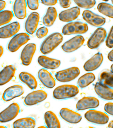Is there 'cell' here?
I'll list each match as a JSON object with an SVG mask.
<instances>
[{
    "instance_id": "11",
    "label": "cell",
    "mask_w": 113,
    "mask_h": 128,
    "mask_svg": "<svg viewBox=\"0 0 113 128\" xmlns=\"http://www.w3.org/2000/svg\"><path fill=\"white\" fill-rule=\"evenodd\" d=\"M83 20L93 26H102L105 24L106 20L105 18L94 14L89 10H85L82 14Z\"/></svg>"
},
{
    "instance_id": "2",
    "label": "cell",
    "mask_w": 113,
    "mask_h": 128,
    "mask_svg": "<svg viewBox=\"0 0 113 128\" xmlns=\"http://www.w3.org/2000/svg\"><path fill=\"white\" fill-rule=\"evenodd\" d=\"M79 90L75 85L65 84L57 87L53 91V98L57 100L73 98L78 94Z\"/></svg>"
},
{
    "instance_id": "47",
    "label": "cell",
    "mask_w": 113,
    "mask_h": 128,
    "mask_svg": "<svg viewBox=\"0 0 113 128\" xmlns=\"http://www.w3.org/2000/svg\"><path fill=\"white\" fill-rule=\"evenodd\" d=\"M0 128H5L6 127H4V126H1L0 127Z\"/></svg>"
},
{
    "instance_id": "34",
    "label": "cell",
    "mask_w": 113,
    "mask_h": 128,
    "mask_svg": "<svg viewBox=\"0 0 113 128\" xmlns=\"http://www.w3.org/2000/svg\"><path fill=\"white\" fill-rule=\"evenodd\" d=\"M48 28L46 27H42L37 30L36 35L38 38L42 39L46 37L48 34Z\"/></svg>"
},
{
    "instance_id": "5",
    "label": "cell",
    "mask_w": 113,
    "mask_h": 128,
    "mask_svg": "<svg viewBox=\"0 0 113 128\" xmlns=\"http://www.w3.org/2000/svg\"><path fill=\"white\" fill-rule=\"evenodd\" d=\"M30 40V36L27 33L17 34L10 41L8 45V50L11 52H15Z\"/></svg>"
},
{
    "instance_id": "8",
    "label": "cell",
    "mask_w": 113,
    "mask_h": 128,
    "mask_svg": "<svg viewBox=\"0 0 113 128\" xmlns=\"http://www.w3.org/2000/svg\"><path fill=\"white\" fill-rule=\"evenodd\" d=\"M20 112L19 105L13 103L2 112L0 114V122L1 123L8 122L15 118Z\"/></svg>"
},
{
    "instance_id": "22",
    "label": "cell",
    "mask_w": 113,
    "mask_h": 128,
    "mask_svg": "<svg viewBox=\"0 0 113 128\" xmlns=\"http://www.w3.org/2000/svg\"><path fill=\"white\" fill-rule=\"evenodd\" d=\"M38 62L42 68L47 70H55L61 64V62L59 60L44 56H39L38 59Z\"/></svg>"
},
{
    "instance_id": "30",
    "label": "cell",
    "mask_w": 113,
    "mask_h": 128,
    "mask_svg": "<svg viewBox=\"0 0 113 128\" xmlns=\"http://www.w3.org/2000/svg\"><path fill=\"white\" fill-rule=\"evenodd\" d=\"M97 9L101 14L113 18V6L112 5L106 3H100L98 5Z\"/></svg>"
},
{
    "instance_id": "25",
    "label": "cell",
    "mask_w": 113,
    "mask_h": 128,
    "mask_svg": "<svg viewBox=\"0 0 113 128\" xmlns=\"http://www.w3.org/2000/svg\"><path fill=\"white\" fill-rule=\"evenodd\" d=\"M19 78L21 82L25 84L31 90L37 88L38 83L36 79L31 74L26 72H22L19 74Z\"/></svg>"
},
{
    "instance_id": "31",
    "label": "cell",
    "mask_w": 113,
    "mask_h": 128,
    "mask_svg": "<svg viewBox=\"0 0 113 128\" xmlns=\"http://www.w3.org/2000/svg\"><path fill=\"white\" fill-rule=\"evenodd\" d=\"M99 82L113 88V74L107 72H102L100 75Z\"/></svg>"
},
{
    "instance_id": "27",
    "label": "cell",
    "mask_w": 113,
    "mask_h": 128,
    "mask_svg": "<svg viewBox=\"0 0 113 128\" xmlns=\"http://www.w3.org/2000/svg\"><path fill=\"white\" fill-rule=\"evenodd\" d=\"M57 16V12L56 8L54 7H49L42 19L43 25L46 27H51L55 22Z\"/></svg>"
},
{
    "instance_id": "29",
    "label": "cell",
    "mask_w": 113,
    "mask_h": 128,
    "mask_svg": "<svg viewBox=\"0 0 113 128\" xmlns=\"http://www.w3.org/2000/svg\"><path fill=\"white\" fill-rule=\"evenodd\" d=\"M96 76L92 72L85 74L78 79L77 84L79 88H84L88 86L95 81Z\"/></svg>"
},
{
    "instance_id": "9",
    "label": "cell",
    "mask_w": 113,
    "mask_h": 128,
    "mask_svg": "<svg viewBox=\"0 0 113 128\" xmlns=\"http://www.w3.org/2000/svg\"><path fill=\"white\" fill-rule=\"evenodd\" d=\"M47 96V93L43 90L33 91L26 96L24 102L26 106H33L45 100Z\"/></svg>"
},
{
    "instance_id": "18",
    "label": "cell",
    "mask_w": 113,
    "mask_h": 128,
    "mask_svg": "<svg viewBox=\"0 0 113 128\" xmlns=\"http://www.w3.org/2000/svg\"><path fill=\"white\" fill-rule=\"evenodd\" d=\"M94 90L96 94L103 100H113V90L112 88L99 82L95 84Z\"/></svg>"
},
{
    "instance_id": "43",
    "label": "cell",
    "mask_w": 113,
    "mask_h": 128,
    "mask_svg": "<svg viewBox=\"0 0 113 128\" xmlns=\"http://www.w3.org/2000/svg\"><path fill=\"white\" fill-rule=\"evenodd\" d=\"M108 127L110 128H113V120L109 122V124H108Z\"/></svg>"
},
{
    "instance_id": "46",
    "label": "cell",
    "mask_w": 113,
    "mask_h": 128,
    "mask_svg": "<svg viewBox=\"0 0 113 128\" xmlns=\"http://www.w3.org/2000/svg\"><path fill=\"white\" fill-rule=\"evenodd\" d=\"M46 128V127H45V126H40V127H39V128Z\"/></svg>"
},
{
    "instance_id": "35",
    "label": "cell",
    "mask_w": 113,
    "mask_h": 128,
    "mask_svg": "<svg viewBox=\"0 0 113 128\" xmlns=\"http://www.w3.org/2000/svg\"><path fill=\"white\" fill-rule=\"evenodd\" d=\"M26 2L28 7L31 10H36L39 8V0H26Z\"/></svg>"
},
{
    "instance_id": "6",
    "label": "cell",
    "mask_w": 113,
    "mask_h": 128,
    "mask_svg": "<svg viewBox=\"0 0 113 128\" xmlns=\"http://www.w3.org/2000/svg\"><path fill=\"white\" fill-rule=\"evenodd\" d=\"M84 116L88 122L98 125L106 124L109 120V116L106 113L95 110L87 111Z\"/></svg>"
},
{
    "instance_id": "24",
    "label": "cell",
    "mask_w": 113,
    "mask_h": 128,
    "mask_svg": "<svg viewBox=\"0 0 113 128\" xmlns=\"http://www.w3.org/2000/svg\"><path fill=\"white\" fill-rule=\"evenodd\" d=\"M16 68L12 65L5 67L0 74V85L3 86L10 82L14 77Z\"/></svg>"
},
{
    "instance_id": "26",
    "label": "cell",
    "mask_w": 113,
    "mask_h": 128,
    "mask_svg": "<svg viewBox=\"0 0 113 128\" xmlns=\"http://www.w3.org/2000/svg\"><path fill=\"white\" fill-rule=\"evenodd\" d=\"M44 120L47 128H60L61 124L56 114L51 111H48L44 115Z\"/></svg>"
},
{
    "instance_id": "42",
    "label": "cell",
    "mask_w": 113,
    "mask_h": 128,
    "mask_svg": "<svg viewBox=\"0 0 113 128\" xmlns=\"http://www.w3.org/2000/svg\"><path fill=\"white\" fill-rule=\"evenodd\" d=\"M0 58H1L2 56H3L4 52V48L2 46H0Z\"/></svg>"
},
{
    "instance_id": "32",
    "label": "cell",
    "mask_w": 113,
    "mask_h": 128,
    "mask_svg": "<svg viewBox=\"0 0 113 128\" xmlns=\"http://www.w3.org/2000/svg\"><path fill=\"white\" fill-rule=\"evenodd\" d=\"M13 13L12 11L5 10L0 12V26L7 24L11 22L14 17Z\"/></svg>"
},
{
    "instance_id": "1",
    "label": "cell",
    "mask_w": 113,
    "mask_h": 128,
    "mask_svg": "<svg viewBox=\"0 0 113 128\" xmlns=\"http://www.w3.org/2000/svg\"><path fill=\"white\" fill-rule=\"evenodd\" d=\"M63 40V36L60 33L55 32L51 34L41 44L40 52L44 55L50 54L62 43Z\"/></svg>"
},
{
    "instance_id": "7",
    "label": "cell",
    "mask_w": 113,
    "mask_h": 128,
    "mask_svg": "<svg viewBox=\"0 0 113 128\" xmlns=\"http://www.w3.org/2000/svg\"><path fill=\"white\" fill-rule=\"evenodd\" d=\"M107 35V32L104 28H97L88 40L87 42L88 48L92 50L99 48L104 42Z\"/></svg>"
},
{
    "instance_id": "37",
    "label": "cell",
    "mask_w": 113,
    "mask_h": 128,
    "mask_svg": "<svg viewBox=\"0 0 113 128\" xmlns=\"http://www.w3.org/2000/svg\"><path fill=\"white\" fill-rule=\"evenodd\" d=\"M104 110L108 114L113 116V103L108 102L105 104Z\"/></svg>"
},
{
    "instance_id": "15",
    "label": "cell",
    "mask_w": 113,
    "mask_h": 128,
    "mask_svg": "<svg viewBox=\"0 0 113 128\" xmlns=\"http://www.w3.org/2000/svg\"><path fill=\"white\" fill-rule=\"evenodd\" d=\"M40 20V16L38 13L33 12L28 16L25 24V29L29 34L32 35L36 31Z\"/></svg>"
},
{
    "instance_id": "19",
    "label": "cell",
    "mask_w": 113,
    "mask_h": 128,
    "mask_svg": "<svg viewBox=\"0 0 113 128\" xmlns=\"http://www.w3.org/2000/svg\"><path fill=\"white\" fill-rule=\"evenodd\" d=\"M80 14V8L78 7H73L61 12L58 15V18L61 22H70L77 19Z\"/></svg>"
},
{
    "instance_id": "10",
    "label": "cell",
    "mask_w": 113,
    "mask_h": 128,
    "mask_svg": "<svg viewBox=\"0 0 113 128\" xmlns=\"http://www.w3.org/2000/svg\"><path fill=\"white\" fill-rule=\"evenodd\" d=\"M85 42L84 37L78 35L65 42L61 46V49L65 52H72L81 48Z\"/></svg>"
},
{
    "instance_id": "3",
    "label": "cell",
    "mask_w": 113,
    "mask_h": 128,
    "mask_svg": "<svg viewBox=\"0 0 113 128\" xmlns=\"http://www.w3.org/2000/svg\"><path fill=\"white\" fill-rule=\"evenodd\" d=\"M88 27L85 23L79 22H70L66 24L62 29V33L64 36L81 34L88 32Z\"/></svg>"
},
{
    "instance_id": "13",
    "label": "cell",
    "mask_w": 113,
    "mask_h": 128,
    "mask_svg": "<svg viewBox=\"0 0 113 128\" xmlns=\"http://www.w3.org/2000/svg\"><path fill=\"white\" fill-rule=\"evenodd\" d=\"M99 105L100 102L97 98L94 97H85L78 101L76 108L77 111H83L96 108Z\"/></svg>"
},
{
    "instance_id": "41",
    "label": "cell",
    "mask_w": 113,
    "mask_h": 128,
    "mask_svg": "<svg viewBox=\"0 0 113 128\" xmlns=\"http://www.w3.org/2000/svg\"><path fill=\"white\" fill-rule=\"evenodd\" d=\"M108 58L109 60L113 62V49L108 54Z\"/></svg>"
},
{
    "instance_id": "12",
    "label": "cell",
    "mask_w": 113,
    "mask_h": 128,
    "mask_svg": "<svg viewBox=\"0 0 113 128\" xmlns=\"http://www.w3.org/2000/svg\"><path fill=\"white\" fill-rule=\"evenodd\" d=\"M59 115L64 120L70 124H78L82 119L81 114L66 108L61 109Z\"/></svg>"
},
{
    "instance_id": "44",
    "label": "cell",
    "mask_w": 113,
    "mask_h": 128,
    "mask_svg": "<svg viewBox=\"0 0 113 128\" xmlns=\"http://www.w3.org/2000/svg\"><path fill=\"white\" fill-rule=\"evenodd\" d=\"M111 71L112 73L113 74V64H112L111 67Z\"/></svg>"
},
{
    "instance_id": "48",
    "label": "cell",
    "mask_w": 113,
    "mask_h": 128,
    "mask_svg": "<svg viewBox=\"0 0 113 128\" xmlns=\"http://www.w3.org/2000/svg\"><path fill=\"white\" fill-rule=\"evenodd\" d=\"M112 4L113 5V0H111Z\"/></svg>"
},
{
    "instance_id": "4",
    "label": "cell",
    "mask_w": 113,
    "mask_h": 128,
    "mask_svg": "<svg viewBox=\"0 0 113 128\" xmlns=\"http://www.w3.org/2000/svg\"><path fill=\"white\" fill-rule=\"evenodd\" d=\"M80 71L79 68L73 67L56 72L55 78L57 81L60 82H68L73 81L79 76Z\"/></svg>"
},
{
    "instance_id": "38",
    "label": "cell",
    "mask_w": 113,
    "mask_h": 128,
    "mask_svg": "<svg viewBox=\"0 0 113 128\" xmlns=\"http://www.w3.org/2000/svg\"><path fill=\"white\" fill-rule=\"evenodd\" d=\"M41 4L46 6H55L58 2V0H40Z\"/></svg>"
},
{
    "instance_id": "23",
    "label": "cell",
    "mask_w": 113,
    "mask_h": 128,
    "mask_svg": "<svg viewBox=\"0 0 113 128\" xmlns=\"http://www.w3.org/2000/svg\"><path fill=\"white\" fill-rule=\"evenodd\" d=\"M13 12L14 16L19 20L25 18L27 16L25 0H15L13 5Z\"/></svg>"
},
{
    "instance_id": "20",
    "label": "cell",
    "mask_w": 113,
    "mask_h": 128,
    "mask_svg": "<svg viewBox=\"0 0 113 128\" xmlns=\"http://www.w3.org/2000/svg\"><path fill=\"white\" fill-rule=\"evenodd\" d=\"M38 76L41 84L46 88L52 89L55 87L56 85L55 79L47 70L41 69L38 71Z\"/></svg>"
},
{
    "instance_id": "14",
    "label": "cell",
    "mask_w": 113,
    "mask_h": 128,
    "mask_svg": "<svg viewBox=\"0 0 113 128\" xmlns=\"http://www.w3.org/2000/svg\"><path fill=\"white\" fill-rule=\"evenodd\" d=\"M36 50V45L33 43L29 44L25 46L22 51L20 56L22 65L28 66L30 64Z\"/></svg>"
},
{
    "instance_id": "17",
    "label": "cell",
    "mask_w": 113,
    "mask_h": 128,
    "mask_svg": "<svg viewBox=\"0 0 113 128\" xmlns=\"http://www.w3.org/2000/svg\"><path fill=\"white\" fill-rule=\"evenodd\" d=\"M23 88L20 85H15L8 88L3 94L2 100L7 102L22 96L24 93Z\"/></svg>"
},
{
    "instance_id": "36",
    "label": "cell",
    "mask_w": 113,
    "mask_h": 128,
    "mask_svg": "<svg viewBox=\"0 0 113 128\" xmlns=\"http://www.w3.org/2000/svg\"><path fill=\"white\" fill-rule=\"evenodd\" d=\"M106 46L109 48H113V26L111 28L106 41Z\"/></svg>"
},
{
    "instance_id": "39",
    "label": "cell",
    "mask_w": 113,
    "mask_h": 128,
    "mask_svg": "<svg viewBox=\"0 0 113 128\" xmlns=\"http://www.w3.org/2000/svg\"><path fill=\"white\" fill-rule=\"evenodd\" d=\"M59 4L63 8H67L70 6L71 0H58Z\"/></svg>"
},
{
    "instance_id": "40",
    "label": "cell",
    "mask_w": 113,
    "mask_h": 128,
    "mask_svg": "<svg viewBox=\"0 0 113 128\" xmlns=\"http://www.w3.org/2000/svg\"><path fill=\"white\" fill-rule=\"evenodd\" d=\"M6 6V2L3 0H0V11L1 12L3 10Z\"/></svg>"
},
{
    "instance_id": "21",
    "label": "cell",
    "mask_w": 113,
    "mask_h": 128,
    "mask_svg": "<svg viewBox=\"0 0 113 128\" xmlns=\"http://www.w3.org/2000/svg\"><path fill=\"white\" fill-rule=\"evenodd\" d=\"M103 55L98 52L94 55L84 64V68L86 72H92L98 68L103 63Z\"/></svg>"
},
{
    "instance_id": "16",
    "label": "cell",
    "mask_w": 113,
    "mask_h": 128,
    "mask_svg": "<svg viewBox=\"0 0 113 128\" xmlns=\"http://www.w3.org/2000/svg\"><path fill=\"white\" fill-rule=\"evenodd\" d=\"M20 29V25L18 22H14L1 27L0 29V38L7 39L14 36Z\"/></svg>"
},
{
    "instance_id": "28",
    "label": "cell",
    "mask_w": 113,
    "mask_h": 128,
    "mask_svg": "<svg viewBox=\"0 0 113 128\" xmlns=\"http://www.w3.org/2000/svg\"><path fill=\"white\" fill-rule=\"evenodd\" d=\"M36 126L35 120L31 117L18 119L14 122L13 127L14 128H33Z\"/></svg>"
},
{
    "instance_id": "45",
    "label": "cell",
    "mask_w": 113,
    "mask_h": 128,
    "mask_svg": "<svg viewBox=\"0 0 113 128\" xmlns=\"http://www.w3.org/2000/svg\"><path fill=\"white\" fill-rule=\"evenodd\" d=\"M102 0L104 1V2H107L109 1V0Z\"/></svg>"
},
{
    "instance_id": "33",
    "label": "cell",
    "mask_w": 113,
    "mask_h": 128,
    "mask_svg": "<svg viewBox=\"0 0 113 128\" xmlns=\"http://www.w3.org/2000/svg\"><path fill=\"white\" fill-rule=\"evenodd\" d=\"M73 2L79 8L85 9H91L96 4L95 0H73Z\"/></svg>"
}]
</instances>
